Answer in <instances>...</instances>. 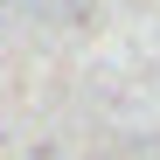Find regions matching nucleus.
Here are the masks:
<instances>
[]
</instances>
